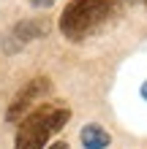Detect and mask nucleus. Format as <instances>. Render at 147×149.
I'll use <instances>...</instances> for the list:
<instances>
[{"label": "nucleus", "instance_id": "6", "mask_svg": "<svg viewBox=\"0 0 147 149\" xmlns=\"http://www.w3.org/2000/svg\"><path fill=\"white\" fill-rule=\"evenodd\" d=\"M30 6L33 8H52V6H55V0H30Z\"/></svg>", "mask_w": 147, "mask_h": 149}, {"label": "nucleus", "instance_id": "7", "mask_svg": "<svg viewBox=\"0 0 147 149\" xmlns=\"http://www.w3.org/2000/svg\"><path fill=\"white\" fill-rule=\"evenodd\" d=\"M49 149H71V146H68V144H65V141H55V144H52V146H49Z\"/></svg>", "mask_w": 147, "mask_h": 149}, {"label": "nucleus", "instance_id": "2", "mask_svg": "<svg viewBox=\"0 0 147 149\" xmlns=\"http://www.w3.org/2000/svg\"><path fill=\"white\" fill-rule=\"evenodd\" d=\"M68 119H71V109L63 103L36 106L16 127L14 149H44L49 138L68 125Z\"/></svg>", "mask_w": 147, "mask_h": 149}, {"label": "nucleus", "instance_id": "1", "mask_svg": "<svg viewBox=\"0 0 147 149\" xmlns=\"http://www.w3.org/2000/svg\"><path fill=\"white\" fill-rule=\"evenodd\" d=\"M120 14V0H71L57 19L68 41H84Z\"/></svg>", "mask_w": 147, "mask_h": 149}, {"label": "nucleus", "instance_id": "4", "mask_svg": "<svg viewBox=\"0 0 147 149\" xmlns=\"http://www.w3.org/2000/svg\"><path fill=\"white\" fill-rule=\"evenodd\" d=\"M46 30H49V24L44 19H22V22H16L3 36V52L6 54H16L25 43H30L36 38H44Z\"/></svg>", "mask_w": 147, "mask_h": 149}, {"label": "nucleus", "instance_id": "5", "mask_svg": "<svg viewBox=\"0 0 147 149\" xmlns=\"http://www.w3.org/2000/svg\"><path fill=\"white\" fill-rule=\"evenodd\" d=\"M79 141L84 149H106L112 144V136H109V130L106 127H101L98 122H90V125H84L82 127V133H79Z\"/></svg>", "mask_w": 147, "mask_h": 149}, {"label": "nucleus", "instance_id": "9", "mask_svg": "<svg viewBox=\"0 0 147 149\" xmlns=\"http://www.w3.org/2000/svg\"><path fill=\"white\" fill-rule=\"evenodd\" d=\"M144 6H147V0H144Z\"/></svg>", "mask_w": 147, "mask_h": 149}, {"label": "nucleus", "instance_id": "8", "mask_svg": "<svg viewBox=\"0 0 147 149\" xmlns=\"http://www.w3.org/2000/svg\"><path fill=\"white\" fill-rule=\"evenodd\" d=\"M142 98H144V100H147V81H144V84H142Z\"/></svg>", "mask_w": 147, "mask_h": 149}, {"label": "nucleus", "instance_id": "3", "mask_svg": "<svg viewBox=\"0 0 147 149\" xmlns=\"http://www.w3.org/2000/svg\"><path fill=\"white\" fill-rule=\"evenodd\" d=\"M49 92H52L49 76H36V79H30V81L14 95L11 106H8V111H6V119H8V122H22Z\"/></svg>", "mask_w": 147, "mask_h": 149}]
</instances>
